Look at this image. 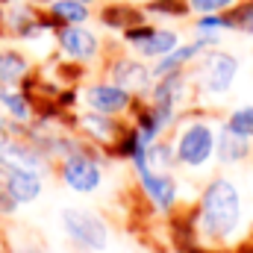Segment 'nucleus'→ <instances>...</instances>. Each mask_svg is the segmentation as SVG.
I'll return each instance as SVG.
<instances>
[{"label":"nucleus","mask_w":253,"mask_h":253,"mask_svg":"<svg viewBox=\"0 0 253 253\" xmlns=\"http://www.w3.org/2000/svg\"><path fill=\"white\" fill-rule=\"evenodd\" d=\"M242 215V200L233 183L227 180H215L209 189L203 191V203H200V221L203 230L212 239H227Z\"/></svg>","instance_id":"obj_1"},{"label":"nucleus","mask_w":253,"mask_h":253,"mask_svg":"<svg viewBox=\"0 0 253 253\" xmlns=\"http://www.w3.org/2000/svg\"><path fill=\"white\" fill-rule=\"evenodd\" d=\"M65 233L85 251H103L109 242V233L103 227V221L85 209H65L62 212Z\"/></svg>","instance_id":"obj_2"},{"label":"nucleus","mask_w":253,"mask_h":253,"mask_svg":"<svg viewBox=\"0 0 253 253\" xmlns=\"http://www.w3.org/2000/svg\"><path fill=\"white\" fill-rule=\"evenodd\" d=\"M132 159H135V168H138L141 186L147 189V194L156 200V206L168 209V206L174 203V197H177V186H174V180H171L168 174H159V171H153V168H150V162H147V156H144V147H141V144L132 150Z\"/></svg>","instance_id":"obj_3"},{"label":"nucleus","mask_w":253,"mask_h":253,"mask_svg":"<svg viewBox=\"0 0 253 253\" xmlns=\"http://www.w3.org/2000/svg\"><path fill=\"white\" fill-rule=\"evenodd\" d=\"M215 150V135L206 124H191L183 135H180V144H177V159L186 162L191 168L203 165Z\"/></svg>","instance_id":"obj_4"},{"label":"nucleus","mask_w":253,"mask_h":253,"mask_svg":"<svg viewBox=\"0 0 253 253\" xmlns=\"http://www.w3.org/2000/svg\"><path fill=\"white\" fill-rule=\"evenodd\" d=\"M85 97H88V106L94 109V112H100V115H115V112H121L129 106V91H126L124 85H109V83H100V85H91L88 91H85Z\"/></svg>","instance_id":"obj_5"},{"label":"nucleus","mask_w":253,"mask_h":253,"mask_svg":"<svg viewBox=\"0 0 253 253\" xmlns=\"http://www.w3.org/2000/svg\"><path fill=\"white\" fill-rule=\"evenodd\" d=\"M236 71H239V62L230 56V53H215L206 59V68H203V80H206V88L212 94H224L233 80H236Z\"/></svg>","instance_id":"obj_6"},{"label":"nucleus","mask_w":253,"mask_h":253,"mask_svg":"<svg viewBox=\"0 0 253 253\" xmlns=\"http://www.w3.org/2000/svg\"><path fill=\"white\" fill-rule=\"evenodd\" d=\"M62 180L74 191H94L100 186V168L88 156H71L62 168Z\"/></svg>","instance_id":"obj_7"},{"label":"nucleus","mask_w":253,"mask_h":253,"mask_svg":"<svg viewBox=\"0 0 253 253\" xmlns=\"http://www.w3.org/2000/svg\"><path fill=\"white\" fill-rule=\"evenodd\" d=\"M59 44H62L65 53L74 56V59H91V56L97 53V39H94V33H88V30H83V27H71V24L59 33Z\"/></svg>","instance_id":"obj_8"},{"label":"nucleus","mask_w":253,"mask_h":253,"mask_svg":"<svg viewBox=\"0 0 253 253\" xmlns=\"http://www.w3.org/2000/svg\"><path fill=\"white\" fill-rule=\"evenodd\" d=\"M6 189L15 197V203H30V200L39 197L42 180H39V174L30 171V168H9V174H6Z\"/></svg>","instance_id":"obj_9"},{"label":"nucleus","mask_w":253,"mask_h":253,"mask_svg":"<svg viewBox=\"0 0 253 253\" xmlns=\"http://www.w3.org/2000/svg\"><path fill=\"white\" fill-rule=\"evenodd\" d=\"M147 80H150V74H147L144 65L132 62V59H124V62L115 65V83L124 85V88H144Z\"/></svg>","instance_id":"obj_10"},{"label":"nucleus","mask_w":253,"mask_h":253,"mask_svg":"<svg viewBox=\"0 0 253 253\" xmlns=\"http://www.w3.org/2000/svg\"><path fill=\"white\" fill-rule=\"evenodd\" d=\"M177 47V36L171 30H153L144 42H138V50L144 56H165Z\"/></svg>","instance_id":"obj_11"},{"label":"nucleus","mask_w":253,"mask_h":253,"mask_svg":"<svg viewBox=\"0 0 253 253\" xmlns=\"http://www.w3.org/2000/svg\"><path fill=\"white\" fill-rule=\"evenodd\" d=\"M212 39H203V42H197V44H186V47H180V50H171V53H165V59L156 65V74H174L180 65H186L191 56H197L200 53V47L203 44H209Z\"/></svg>","instance_id":"obj_12"},{"label":"nucleus","mask_w":253,"mask_h":253,"mask_svg":"<svg viewBox=\"0 0 253 253\" xmlns=\"http://www.w3.org/2000/svg\"><path fill=\"white\" fill-rule=\"evenodd\" d=\"M53 15L59 21H68V24H83L88 18V9L83 0H56L53 3Z\"/></svg>","instance_id":"obj_13"},{"label":"nucleus","mask_w":253,"mask_h":253,"mask_svg":"<svg viewBox=\"0 0 253 253\" xmlns=\"http://www.w3.org/2000/svg\"><path fill=\"white\" fill-rule=\"evenodd\" d=\"M245 153H248L245 135H236L233 129H227V132L221 135V159H224V162H236V159H242Z\"/></svg>","instance_id":"obj_14"},{"label":"nucleus","mask_w":253,"mask_h":253,"mask_svg":"<svg viewBox=\"0 0 253 253\" xmlns=\"http://www.w3.org/2000/svg\"><path fill=\"white\" fill-rule=\"evenodd\" d=\"M103 21L109 27H132L135 21H141V15L135 9H126V6H109L103 12Z\"/></svg>","instance_id":"obj_15"},{"label":"nucleus","mask_w":253,"mask_h":253,"mask_svg":"<svg viewBox=\"0 0 253 253\" xmlns=\"http://www.w3.org/2000/svg\"><path fill=\"white\" fill-rule=\"evenodd\" d=\"M227 129H233L236 135H245V138H253V106H245L239 112L230 115V124Z\"/></svg>","instance_id":"obj_16"},{"label":"nucleus","mask_w":253,"mask_h":253,"mask_svg":"<svg viewBox=\"0 0 253 253\" xmlns=\"http://www.w3.org/2000/svg\"><path fill=\"white\" fill-rule=\"evenodd\" d=\"M24 68H27V62H24L18 53H3V56H0V80L12 83V80H18V77L24 74Z\"/></svg>","instance_id":"obj_17"},{"label":"nucleus","mask_w":253,"mask_h":253,"mask_svg":"<svg viewBox=\"0 0 253 253\" xmlns=\"http://www.w3.org/2000/svg\"><path fill=\"white\" fill-rule=\"evenodd\" d=\"M83 124L88 126V132H94L97 138H112V124L106 118H100V112L97 115H85Z\"/></svg>","instance_id":"obj_18"},{"label":"nucleus","mask_w":253,"mask_h":253,"mask_svg":"<svg viewBox=\"0 0 253 253\" xmlns=\"http://www.w3.org/2000/svg\"><path fill=\"white\" fill-rule=\"evenodd\" d=\"M0 100L9 106V112H12L15 118H27V115H30V109H27V100H24V97L9 94V91H0Z\"/></svg>","instance_id":"obj_19"},{"label":"nucleus","mask_w":253,"mask_h":253,"mask_svg":"<svg viewBox=\"0 0 253 253\" xmlns=\"http://www.w3.org/2000/svg\"><path fill=\"white\" fill-rule=\"evenodd\" d=\"M233 6V0H191V9L194 12H203V15H212V12H221Z\"/></svg>","instance_id":"obj_20"},{"label":"nucleus","mask_w":253,"mask_h":253,"mask_svg":"<svg viewBox=\"0 0 253 253\" xmlns=\"http://www.w3.org/2000/svg\"><path fill=\"white\" fill-rule=\"evenodd\" d=\"M150 12H159V15H183L186 6L180 0H159V3H150Z\"/></svg>","instance_id":"obj_21"},{"label":"nucleus","mask_w":253,"mask_h":253,"mask_svg":"<svg viewBox=\"0 0 253 253\" xmlns=\"http://www.w3.org/2000/svg\"><path fill=\"white\" fill-rule=\"evenodd\" d=\"M197 27H200V30L206 33V30H221V27H230V21L218 18V15H206V18H203V21H200Z\"/></svg>","instance_id":"obj_22"},{"label":"nucleus","mask_w":253,"mask_h":253,"mask_svg":"<svg viewBox=\"0 0 253 253\" xmlns=\"http://www.w3.org/2000/svg\"><path fill=\"white\" fill-rule=\"evenodd\" d=\"M15 206V197L9 194V189H6V177L0 180V212H9Z\"/></svg>","instance_id":"obj_23"},{"label":"nucleus","mask_w":253,"mask_h":253,"mask_svg":"<svg viewBox=\"0 0 253 253\" xmlns=\"http://www.w3.org/2000/svg\"><path fill=\"white\" fill-rule=\"evenodd\" d=\"M239 24H242L245 30H253V6H251V9H242V15H239Z\"/></svg>","instance_id":"obj_24"},{"label":"nucleus","mask_w":253,"mask_h":253,"mask_svg":"<svg viewBox=\"0 0 253 253\" xmlns=\"http://www.w3.org/2000/svg\"><path fill=\"white\" fill-rule=\"evenodd\" d=\"M0 141H3V129H0Z\"/></svg>","instance_id":"obj_25"},{"label":"nucleus","mask_w":253,"mask_h":253,"mask_svg":"<svg viewBox=\"0 0 253 253\" xmlns=\"http://www.w3.org/2000/svg\"><path fill=\"white\" fill-rule=\"evenodd\" d=\"M83 3H85V0H83Z\"/></svg>","instance_id":"obj_26"}]
</instances>
